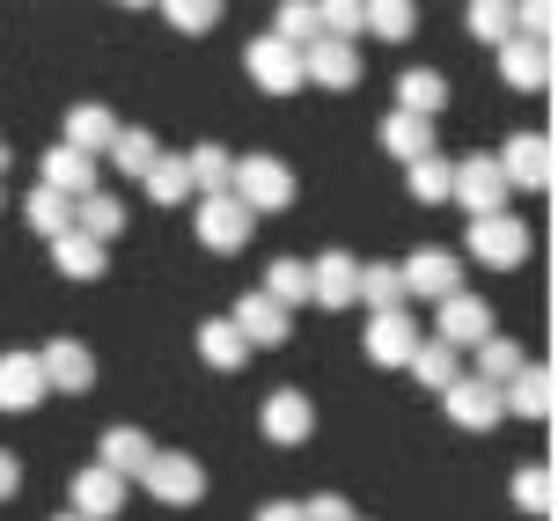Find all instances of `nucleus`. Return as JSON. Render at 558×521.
Wrapping results in <instances>:
<instances>
[{
  "mask_svg": "<svg viewBox=\"0 0 558 521\" xmlns=\"http://www.w3.org/2000/svg\"><path fill=\"white\" fill-rule=\"evenodd\" d=\"M434 338H441L448 353H477L485 338H493V308L477 302V294H448L434 308Z\"/></svg>",
  "mask_w": 558,
  "mask_h": 521,
  "instance_id": "nucleus-5",
  "label": "nucleus"
},
{
  "mask_svg": "<svg viewBox=\"0 0 558 521\" xmlns=\"http://www.w3.org/2000/svg\"><path fill=\"white\" fill-rule=\"evenodd\" d=\"M383 147H390L397 162H418V155H434V125H426V118L390 110V118H383Z\"/></svg>",
  "mask_w": 558,
  "mask_h": 521,
  "instance_id": "nucleus-27",
  "label": "nucleus"
},
{
  "mask_svg": "<svg viewBox=\"0 0 558 521\" xmlns=\"http://www.w3.org/2000/svg\"><path fill=\"white\" fill-rule=\"evenodd\" d=\"M514 507H522V514H544V507H551V470L544 463H530L514 477Z\"/></svg>",
  "mask_w": 558,
  "mask_h": 521,
  "instance_id": "nucleus-42",
  "label": "nucleus"
},
{
  "mask_svg": "<svg viewBox=\"0 0 558 521\" xmlns=\"http://www.w3.org/2000/svg\"><path fill=\"white\" fill-rule=\"evenodd\" d=\"M198 360H206V367H221V375H235V367L251 360V346H243V338L228 330V316H221V324H198Z\"/></svg>",
  "mask_w": 558,
  "mask_h": 521,
  "instance_id": "nucleus-30",
  "label": "nucleus"
},
{
  "mask_svg": "<svg viewBox=\"0 0 558 521\" xmlns=\"http://www.w3.org/2000/svg\"><path fill=\"white\" fill-rule=\"evenodd\" d=\"M59 521H74V514H59Z\"/></svg>",
  "mask_w": 558,
  "mask_h": 521,
  "instance_id": "nucleus-48",
  "label": "nucleus"
},
{
  "mask_svg": "<svg viewBox=\"0 0 558 521\" xmlns=\"http://www.w3.org/2000/svg\"><path fill=\"white\" fill-rule=\"evenodd\" d=\"M353 294H361V257L331 250V257H316V265H308V302H324V308H353Z\"/></svg>",
  "mask_w": 558,
  "mask_h": 521,
  "instance_id": "nucleus-12",
  "label": "nucleus"
},
{
  "mask_svg": "<svg viewBox=\"0 0 558 521\" xmlns=\"http://www.w3.org/2000/svg\"><path fill=\"white\" fill-rule=\"evenodd\" d=\"M140 485H147V493L162 499V507H192V499L206 493V470H198L192 456H147Z\"/></svg>",
  "mask_w": 558,
  "mask_h": 521,
  "instance_id": "nucleus-7",
  "label": "nucleus"
},
{
  "mask_svg": "<svg viewBox=\"0 0 558 521\" xmlns=\"http://www.w3.org/2000/svg\"><path fill=\"white\" fill-rule=\"evenodd\" d=\"M118 228H125V206H118L111 192H88V198H74V235H88V243H111Z\"/></svg>",
  "mask_w": 558,
  "mask_h": 521,
  "instance_id": "nucleus-24",
  "label": "nucleus"
},
{
  "mask_svg": "<svg viewBox=\"0 0 558 521\" xmlns=\"http://www.w3.org/2000/svg\"><path fill=\"white\" fill-rule=\"evenodd\" d=\"M272 37H279V45H294V52H302V45H316V8H308V0H287Z\"/></svg>",
  "mask_w": 558,
  "mask_h": 521,
  "instance_id": "nucleus-39",
  "label": "nucleus"
},
{
  "mask_svg": "<svg viewBox=\"0 0 558 521\" xmlns=\"http://www.w3.org/2000/svg\"><path fill=\"white\" fill-rule=\"evenodd\" d=\"M184 177H192V192H206V198H228L235 155H228V147H192V155H184Z\"/></svg>",
  "mask_w": 558,
  "mask_h": 521,
  "instance_id": "nucleus-25",
  "label": "nucleus"
},
{
  "mask_svg": "<svg viewBox=\"0 0 558 521\" xmlns=\"http://www.w3.org/2000/svg\"><path fill=\"white\" fill-rule=\"evenodd\" d=\"M265 302H279V308H294V302H308V265L302 257H272V272H265V287H257Z\"/></svg>",
  "mask_w": 558,
  "mask_h": 521,
  "instance_id": "nucleus-33",
  "label": "nucleus"
},
{
  "mask_svg": "<svg viewBox=\"0 0 558 521\" xmlns=\"http://www.w3.org/2000/svg\"><path fill=\"white\" fill-rule=\"evenodd\" d=\"M522 367H530V353H522L514 338H500V330H493V338L477 346V383L507 389V383H514V375H522Z\"/></svg>",
  "mask_w": 558,
  "mask_h": 521,
  "instance_id": "nucleus-26",
  "label": "nucleus"
},
{
  "mask_svg": "<svg viewBox=\"0 0 558 521\" xmlns=\"http://www.w3.org/2000/svg\"><path fill=\"white\" fill-rule=\"evenodd\" d=\"M353 29H367V8H361V0H331V8H316V37L353 45Z\"/></svg>",
  "mask_w": 558,
  "mask_h": 521,
  "instance_id": "nucleus-37",
  "label": "nucleus"
},
{
  "mask_svg": "<svg viewBox=\"0 0 558 521\" xmlns=\"http://www.w3.org/2000/svg\"><path fill=\"white\" fill-rule=\"evenodd\" d=\"M500 82L536 96V88L551 82V45H530V37H507L500 45Z\"/></svg>",
  "mask_w": 558,
  "mask_h": 521,
  "instance_id": "nucleus-18",
  "label": "nucleus"
},
{
  "mask_svg": "<svg viewBox=\"0 0 558 521\" xmlns=\"http://www.w3.org/2000/svg\"><path fill=\"white\" fill-rule=\"evenodd\" d=\"M500 404L522 412V419H551V375H544V367H522V375L500 389Z\"/></svg>",
  "mask_w": 558,
  "mask_h": 521,
  "instance_id": "nucleus-28",
  "label": "nucleus"
},
{
  "mask_svg": "<svg viewBox=\"0 0 558 521\" xmlns=\"http://www.w3.org/2000/svg\"><path fill=\"white\" fill-rule=\"evenodd\" d=\"M37 367H45V389H96V353L82 338H52L37 353Z\"/></svg>",
  "mask_w": 558,
  "mask_h": 521,
  "instance_id": "nucleus-14",
  "label": "nucleus"
},
{
  "mask_svg": "<svg viewBox=\"0 0 558 521\" xmlns=\"http://www.w3.org/2000/svg\"><path fill=\"white\" fill-rule=\"evenodd\" d=\"M37 397H45L37 353H0V412H37Z\"/></svg>",
  "mask_w": 558,
  "mask_h": 521,
  "instance_id": "nucleus-19",
  "label": "nucleus"
},
{
  "mask_svg": "<svg viewBox=\"0 0 558 521\" xmlns=\"http://www.w3.org/2000/svg\"><path fill=\"white\" fill-rule=\"evenodd\" d=\"M214 15H221L214 0H169V23H177V29H206Z\"/></svg>",
  "mask_w": 558,
  "mask_h": 521,
  "instance_id": "nucleus-43",
  "label": "nucleus"
},
{
  "mask_svg": "<svg viewBox=\"0 0 558 521\" xmlns=\"http://www.w3.org/2000/svg\"><path fill=\"white\" fill-rule=\"evenodd\" d=\"M37 184H45V192H59L66 206H74V198L96 192V162H82L74 147H52V155H45V177H37Z\"/></svg>",
  "mask_w": 558,
  "mask_h": 521,
  "instance_id": "nucleus-21",
  "label": "nucleus"
},
{
  "mask_svg": "<svg viewBox=\"0 0 558 521\" xmlns=\"http://www.w3.org/2000/svg\"><path fill=\"white\" fill-rule=\"evenodd\" d=\"M448 198H456V206H463L471 220L507 214V177H500V162H493V155H471V162H456V169H448Z\"/></svg>",
  "mask_w": 558,
  "mask_h": 521,
  "instance_id": "nucleus-2",
  "label": "nucleus"
},
{
  "mask_svg": "<svg viewBox=\"0 0 558 521\" xmlns=\"http://www.w3.org/2000/svg\"><path fill=\"white\" fill-rule=\"evenodd\" d=\"M353 302H367L375 316L404 308V279H397V265H361V294H353Z\"/></svg>",
  "mask_w": 558,
  "mask_h": 521,
  "instance_id": "nucleus-34",
  "label": "nucleus"
},
{
  "mask_svg": "<svg viewBox=\"0 0 558 521\" xmlns=\"http://www.w3.org/2000/svg\"><path fill=\"white\" fill-rule=\"evenodd\" d=\"M23 220H29V228H37V235H45V243H59V235L74 228V206H66V198H59V192H45V184H37V192L23 198Z\"/></svg>",
  "mask_w": 558,
  "mask_h": 521,
  "instance_id": "nucleus-31",
  "label": "nucleus"
},
{
  "mask_svg": "<svg viewBox=\"0 0 558 521\" xmlns=\"http://www.w3.org/2000/svg\"><path fill=\"white\" fill-rule=\"evenodd\" d=\"M243 66H251V82L265 88V96H294V88H302V52H294V45H279L272 29H265V37H251Z\"/></svg>",
  "mask_w": 558,
  "mask_h": 521,
  "instance_id": "nucleus-6",
  "label": "nucleus"
},
{
  "mask_svg": "<svg viewBox=\"0 0 558 521\" xmlns=\"http://www.w3.org/2000/svg\"><path fill=\"white\" fill-rule=\"evenodd\" d=\"M52 265L66 279H104V243H88V235H74V228H66V235L52 243Z\"/></svg>",
  "mask_w": 558,
  "mask_h": 521,
  "instance_id": "nucleus-32",
  "label": "nucleus"
},
{
  "mask_svg": "<svg viewBox=\"0 0 558 521\" xmlns=\"http://www.w3.org/2000/svg\"><path fill=\"white\" fill-rule=\"evenodd\" d=\"M302 521H353V507L338 493H324V499H302Z\"/></svg>",
  "mask_w": 558,
  "mask_h": 521,
  "instance_id": "nucleus-44",
  "label": "nucleus"
},
{
  "mask_svg": "<svg viewBox=\"0 0 558 521\" xmlns=\"http://www.w3.org/2000/svg\"><path fill=\"white\" fill-rule=\"evenodd\" d=\"M155 155H162V147H155V133H140V125H118L111 162L125 169V177H147V169H155Z\"/></svg>",
  "mask_w": 558,
  "mask_h": 521,
  "instance_id": "nucleus-36",
  "label": "nucleus"
},
{
  "mask_svg": "<svg viewBox=\"0 0 558 521\" xmlns=\"http://www.w3.org/2000/svg\"><path fill=\"white\" fill-rule=\"evenodd\" d=\"M397 279H404V302H434L441 308L448 294H463V265H456V257H448V250H412V257H404V265H397Z\"/></svg>",
  "mask_w": 558,
  "mask_h": 521,
  "instance_id": "nucleus-3",
  "label": "nucleus"
},
{
  "mask_svg": "<svg viewBox=\"0 0 558 521\" xmlns=\"http://www.w3.org/2000/svg\"><path fill=\"white\" fill-rule=\"evenodd\" d=\"M0 169H8V147H0Z\"/></svg>",
  "mask_w": 558,
  "mask_h": 521,
  "instance_id": "nucleus-47",
  "label": "nucleus"
},
{
  "mask_svg": "<svg viewBox=\"0 0 558 521\" xmlns=\"http://www.w3.org/2000/svg\"><path fill=\"white\" fill-rule=\"evenodd\" d=\"M140 184L155 192V206H184V198H192V177H184V155H155V169H147Z\"/></svg>",
  "mask_w": 558,
  "mask_h": 521,
  "instance_id": "nucleus-35",
  "label": "nucleus"
},
{
  "mask_svg": "<svg viewBox=\"0 0 558 521\" xmlns=\"http://www.w3.org/2000/svg\"><path fill=\"white\" fill-rule=\"evenodd\" d=\"M257 521H302V499H272V507H257Z\"/></svg>",
  "mask_w": 558,
  "mask_h": 521,
  "instance_id": "nucleus-46",
  "label": "nucleus"
},
{
  "mask_svg": "<svg viewBox=\"0 0 558 521\" xmlns=\"http://www.w3.org/2000/svg\"><path fill=\"white\" fill-rule=\"evenodd\" d=\"M471 29L485 37V45H507V37H514V8H500V0H477V8H471Z\"/></svg>",
  "mask_w": 558,
  "mask_h": 521,
  "instance_id": "nucleus-41",
  "label": "nucleus"
},
{
  "mask_svg": "<svg viewBox=\"0 0 558 521\" xmlns=\"http://www.w3.org/2000/svg\"><path fill=\"white\" fill-rule=\"evenodd\" d=\"M302 82L353 88V82H361V52H353V45H331V37H316V45H302Z\"/></svg>",
  "mask_w": 558,
  "mask_h": 521,
  "instance_id": "nucleus-15",
  "label": "nucleus"
},
{
  "mask_svg": "<svg viewBox=\"0 0 558 521\" xmlns=\"http://www.w3.org/2000/svg\"><path fill=\"white\" fill-rule=\"evenodd\" d=\"M147 456H155V440L140 434V426H111V434H104V470H111V477H140Z\"/></svg>",
  "mask_w": 558,
  "mask_h": 521,
  "instance_id": "nucleus-23",
  "label": "nucleus"
},
{
  "mask_svg": "<svg viewBox=\"0 0 558 521\" xmlns=\"http://www.w3.org/2000/svg\"><path fill=\"white\" fill-rule=\"evenodd\" d=\"M412 375L426 389H456L463 383V353H448L441 338H418V353H412Z\"/></svg>",
  "mask_w": 558,
  "mask_h": 521,
  "instance_id": "nucleus-29",
  "label": "nucleus"
},
{
  "mask_svg": "<svg viewBox=\"0 0 558 521\" xmlns=\"http://www.w3.org/2000/svg\"><path fill=\"white\" fill-rule=\"evenodd\" d=\"M228 330H235V338H243V346H287V308L279 302H265V294H243V302H235V316H228Z\"/></svg>",
  "mask_w": 558,
  "mask_h": 521,
  "instance_id": "nucleus-17",
  "label": "nucleus"
},
{
  "mask_svg": "<svg viewBox=\"0 0 558 521\" xmlns=\"http://www.w3.org/2000/svg\"><path fill=\"white\" fill-rule=\"evenodd\" d=\"M111 140H118V118L104 104H74V110H66V147H74L82 162L111 155Z\"/></svg>",
  "mask_w": 558,
  "mask_h": 521,
  "instance_id": "nucleus-20",
  "label": "nucleus"
},
{
  "mask_svg": "<svg viewBox=\"0 0 558 521\" xmlns=\"http://www.w3.org/2000/svg\"><path fill=\"white\" fill-rule=\"evenodd\" d=\"M441 104H448V82L434 74V66H412V74L397 82V110H404V118H426V125H434Z\"/></svg>",
  "mask_w": 558,
  "mask_h": 521,
  "instance_id": "nucleus-22",
  "label": "nucleus"
},
{
  "mask_svg": "<svg viewBox=\"0 0 558 521\" xmlns=\"http://www.w3.org/2000/svg\"><path fill=\"white\" fill-rule=\"evenodd\" d=\"M367 360L375 367H412V353H418V324L404 316V308H390V316H367Z\"/></svg>",
  "mask_w": 558,
  "mask_h": 521,
  "instance_id": "nucleus-11",
  "label": "nucleus"
},
{
  "mask_svg": "<svg viewBox=\"0 0 558 521\" xmlns=\"http://www.w3.org/2000/svg\"><path fill=\"white\" fill-rule=\"evenodd\" d=\"M471 257H477V265H493V272H514V265L530 257V228H522L514 214L471 220Z\"/></svg>",
  "mask_w": 558,
  "mask_h": 521,
  "instance_id": "nucleus-4",
  "label": "nucleus"
},
{
  "mask_svg": "<svg viewBox=\"0 0 558 521\" xmlns=\"http://www.w3.org/2000/svg\"><path fill=\"white\" fill-rule=\"evenodd\" d=\"M412 23H418L412 0H375V8H367V29H375V37H390V45H397V37H412Z\"/></svg>",
  "mask_w": 558,
  "mask_h": 521,
  "instance_id": "nucleus-40",
  "label": "nucleus"
},
{
  "mask_svg": "<svg viewBox=\"0 0 558 521\" xmlns=\"http://www.w3.org/2000/svg\"><path fill=\"white\" fill-rule=\"evenodd\" d=\"M257 426H265V440H279V448H302V440L316 434V404H308L302 389H279V397H265Z\"/></svg>",
  "mask_w": 558,
  "mask_h": 521,
  "instance_id": "nucleus-10",
  "label": "nucleus"
},
{
  "mask_svg": "<svg viewBox=\"0 0 558 521\" xmlns=\"http://www.w3.org/2000/svg\"><path fill=\"white\" fill-rule=\"evenodd\" d=\"M228 198L243 206V214H287L294 206V169L279 162V155H243L235 177H228Z\"/></svg>",
  "mask_w": 558,
  "mask_h": 521,
  "instance_id": "nucleus-1",
  "label": "nucleus"
},
{
  "mask_svg": "<svg viewBox=\"0 0 558 521\" xmlns=\"http://www.w3.org/2000/svg\"><path fill=\"white\" fill-rule=\"evenodd\" d=\"M192 228H198V243L221 250V257L251 243V214H243L235 198H198V206H192Z\"/></svg>",
  "mask_w": 558,
  "mask_h": 521,
  "instance_id": "nucleus-9",
  "label": "nucleus"
},
{
  "mask_svg": "<svg viewBox=\"0 0 558 521\" xmlns=\"http://www.w3.org/2000/svg\"><path fill=\"white\" fill-rule=\"evenodd\" d=\"M412 198L418 206H448V162L441 155H418L412 162Z\"/></svg>",
  "mask_w": 558,
  "mask_h": 521,
  "instance_id": "nucleus-38",
  "label": "nucleus"
},
{
  "mask_svg": "<svg viewBox=\"0 0 558 521\" xmlns=\"http://www.w3.org/2000/svg\"><path fill=\"white\" fill-rule=\"evenodd\" d=\"M493 162H500L507 192H514V184H522V192H544V184H551V140L544 133H514L507 155H493Z\"/></svg>",
  "mask_w": 558,
  "mask_h": 521,
  "instance_id": "nucleus-8",
  "label": "nucleus"
},
{
  "mask_svg": "<svg viewBox=\"0 0 558 521\" xmlns=\"http://www.w3.org/2000/svg\"><path fill=\"white\" fill-rule=\"evenodd\" d=\"M66 499H74V521H111L118 507H125V477H111L104 463H88L74 485H66Z\"/></svg>",
  "mask_w": 558,
  "mask_h": 521,
  "instance_id": "nucleus-13",
  "label": "nucleus"
},
{
  "mask_svg": "<svg viewBox=\"0 0 558 521\" xmlns=\"http://www.w3.org/2000/svg\"><path fill=\"white\" fill-rule=\"evenodd\" d=\"M15 485H23V463H15V456L0 448V499H15Z\"/></svg>",
  "mask_w": 558,
  "mask_h": 521,
  "instance_id": "nucleus-45",
  "label": "nucleus"
},
{
  "mask_svg": "<svg viewBox=\"0 0 558 521\" xmlns=\"http://www.w3.org/2000/svg\"><path fill=\"white\" fill-rule=\"evenodd\" d=\"M441 397H448V419H456V426H471V434H485V426H500V419H507L500 389H493V383H477V375H463V383L441 389Z\"/></svg>",
  "mask_w": 558,
  "mask_h": 521,
  "instance_id": "nucleus-16",
  "label": "nucleus"
}]
</instances>
